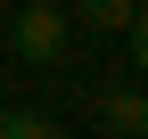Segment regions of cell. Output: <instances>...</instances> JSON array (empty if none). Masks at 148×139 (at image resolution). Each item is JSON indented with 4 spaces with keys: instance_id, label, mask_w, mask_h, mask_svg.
Masks as SVG:
<instances>
[{
    "instance_id": "cell-4",
    "label": "cell",
    "mask_w": 148,
    "mask_h": 139,
    "mask_svg": "<svg viewBox=\"0 0 148 139\" xmlns=\"http://www.w3.org/2000/svg\"><path fill=\"white\" fill-rule=\"evenodd\" d=\"M0 139H66V131L49 123V115H8V131H0Z\"/></svg>"
},
{
    "instance_id": "cell-2",
    "label": "cell",
    "mask_w": 148,
    "mask_h": 139,
    "mask_svg": "<svg viewBox=\"0 0 148 139\" xmlns=\"http://www.w3.org/2000/svg\"><path fill=\"white\" fill-rule=\"evenodd\" d=\"M74 16H82L90 33H123V25L140 16V0H74Z\"/></svg>"
},
{
    "instance_id": "cell-1",
    "label": "cell",
    "mask_w": 148,
    "mask_h": 139,
    "mask_svg": "<svg viewBox=\"0 0 148 139\" xmlns=\"http://www.w3.org/2000/svg\"><path fill=\"white\" fill-rule=\"evenodd\" d=\"M16 57H33V65H58V57H66V8H49V0L16 8Z\"/></svg>"
},
{
    "instance_id": "cell-3",
    "label": "cell",
    "mask_w": 148,
    "mask_h": 139,
    "mask_svg": "<svg viewBox=\"0 0 148 139\" xmlns=\"http://www.w3.org/2000/svg\"><path fill=\"white\" fill-rule=\"evenodd\" d=\"M99 115H107V131H115V139H140V131H148V107H140V90H115Z\"/></svg>"
},
{
    "instance_id": "cell-5",
    "label": "cell",
    "mask_w": 148,
    "mask_h": 139,
    "mask_svg": "<svg viewBox=\"0 0 148 139\" xmlns=\"http://www.w3.org/2000/svg\"><path fill=\"white\" fill-rule=\"evenodd\" d=\"M0 131H8V107H0Z\"/></svg>"
}]
</instances>
